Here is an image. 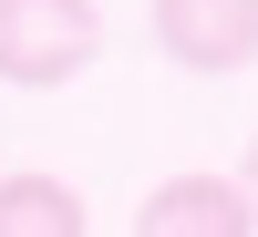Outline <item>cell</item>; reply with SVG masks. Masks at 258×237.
Here are the masks:
<instances>
[{"label": "cell", "instance_id": "1", "mask_svg": "<svg viewBox=\"0 0 258 237\" xmlns=\"http://www.w3.org/2000/svg\"><path fill=\"white\" fill-rule=\"evenodd\" d=\"M103 52V11L93 0H0V83H31V93H62L83 83Z\"/></svg>", "mask_w": 258, "mask_h": 237}, {"label": "cell", "instance_id": "4", "mask_svg": "<svg viewBox=\"0 0 258 237\" xmlns=\"http://www.w3.org/2000/svg\"><path fill=\"white\" fill-rule=\"evenodd\" d=\"M0 237H83V196L41 165H21V176H0Z\"/></svg>", "mask_w": 258, "mask_h": 237}, {"label": "cell", "instance_id": "2", "mask_svg": "<svg viewBox=\"0 0 258 237\" xmlns=\"http://www.w3.org/2000/svg\"><path fill=\"white\" fill-rule=\"evenodd\" d=\"M145 31L186 72H248L258 62V0H155Z\"/></svg>", "mask_w": 258, "mask_h": 237}, {"label": "cell", "instance_id": "5", "mask_svg": "<svg viewBox=\"0 0 258 237\" xmlns=\"http://www.w3.org/2000/svg\"><path fill=\"white\" fill-rule=\"evenodd\" d=\"M238 196H248V206H258V144H248V176H238Z\"/></svg>", "mask_w": 258, "mask_h": 237}, {"label": "cell", "instance_id": "3", "mask_svg": "<svg viewBox=\"0 0 258 237\" xmlns=\"http://www.w3.org/2000/svg\"><path fill=\"white\" fill-rule=\"evenodd\" d=\"M135 237H258V206L238 196V176H165L135 206Z\"/></svg>", "mask_w": 258, "mask_h": 237}]
</instances>
